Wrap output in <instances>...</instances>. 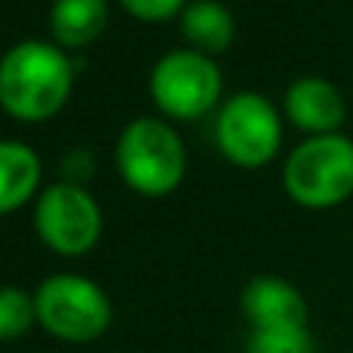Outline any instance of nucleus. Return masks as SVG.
Instances as JSON below:
<instances>
[{
  "label": "nucleus",
  "mask_w": 353,
  "mask_h": 353,
  "mask_svg": "<svg viewBox=\"0 0 353 353\" xmlns=\"http://www.w3.org/2000/svg\"><path fill=\"white\" fill-rule=\"evenodd\" d=\"M75 88L72 57L54 41L28 38L0 57V107L19 122H47Z\"/></svg>",
  "instance_id": "f257e3e1"
},
{
  "label": "nucleus",
  "mask_w": 353,
  "mask_h": 353,
  "mask_svg": "<svg viewBox=\"0 0 353 353\" xmlns=\"http://www.w3.org/2000/svg\"><path fill=\"white\" fill-rule=\"evenodd\" d=\"M116 172L141 197H166L185 181V141L163 116H138L116 138Z\"/></svg>",
  "instance_id": "f03ea898"
},
{
  "label": "nucleus",
  "mask_w": 353,
  "mask_h": 353,
  "mask_svg": "<svg viewBox=\"0 0 353 353\" xmlns=\"http://www.w3.org/2000/svg\"><path fill=\"white\" fill-rule=\"evenodd\" d=\"M285 194L303 210H334L353 197V138H303L281 166Z\"/></svg>",
  "instance_id": "7ed1b4c3"
},
{
  "label": "nucleus",
  "mask_w": 353,
  "mask_h": 353,
  "mask_svg": "<svg viewBox=\"0 0 353 353\" xmlns=\"http://www.w3.org/2000/svg\"><path fill=\"white\" fill-rule=\"evenodd\" d=\"M38 325L66 344H91L103 338L113 322L110 294L88 275L57 272L34 291Z\"/></svg>",
  "instance_id": "20e7f679"
},
{
  "label": "nucleus",
  "mask_w": 353,
  "mask_h": 353,
  "mask_svg": "<svg viewBox=\"0 0 353 353\" xmlns=\"http://www.w3.org/2000/svg\"><path fill=\"white\" fill-rule=\"evenodd\" d=\"M216 150L238 169H263L279 157L285 119L260 91H238L222 100L213 125Z\"/></svg>",
  "instance_id": "39448f33"
},
{
  "label": "nucleus",
  "mask_w": 353,
  "mask_h": 353,
  "mask_svg": "<svg viewBox=\"0 0 353 353\" xmlns=\"http://www.w3.org/2000/svg\"><path fill=\"white\" fill-rule=\"evenodd\" d=\"M150 100L169 122H194L222 107V69L191 47L169 50L150 69Z\"/></svg>",
  "instance_id": "423d86ee"
},
{
  "label": "nucleus",
  "mask_w": 353,
  "mask_h": 353,
  "mask_svg": "<svg viewBox=\"0 0 353 353\" xmlns=\"http://www.w3.org/2000/svg\"><path fill=\"white\" fill-rule=\"evenodd\" d=\"M34 232L47 250L60 256H85L103 234V210L81 181H54L34 200Z\"/></svg>",
  "instance_id": "0eeeda50"
},
{
  "label": "nucleus",
  "mask_w": 353,
  "mask_h": 353,
  "mask_svg": "<svg viewBox=\"0 0 353 353\" xmlns=\"http://www.w3.org/2000/svg\"><path fill=\"white\" fill-rule=\"evenodd\" d=\"M285 119L307 138L319 134H338L344 132L347 122V100L334 81L322 75H300L288 85L285 100H281Z\"/></svg>",
  "instance_id": "6e6552de"
},
{
  "label": "nucleus",
  "mask_w": 353,
  "mask_h": 353,
  "mask_svg": "<svg viewBox=\"0 0 353 353\" xmlns=\"http://www.w3.org/2000/svg\"><path fill=\"white\" fill-rule=\"evenodd\" d=\"M241 313L250 328L307 325L310 319L303 291L281 275H256L254 281H247L241 291Z\"/></svg>",
  "instance_id": "1a4fd4ad"
},
{
  "label": "nucleus",
  "mask_w": 353,
  "mask_h": 353,
  "mask_svg": "<svg viewBox=\"0 0 353 353\" xmlns=\"http://www.w3.org/2000/svg\"><path fill=\"white\" fill-rule=\"evenodd\" d=\"M41 157L16 138H0V216H10L41 194Z\"/></svg>",
  "instance_id": "9d476101"
},
{
  "label": "nucleus",
  "mask_w": 353,
  "mask_h": 353,
  "mask_svg": "<svg viewBox=\"0 0 353 353\" xmlns=\"http://www.w3.org/2000/svg\"><path fill=\"white\" fill-rule=\"evenodd\" d=\"M107 19V0H54L50 16H47V28H50V41L63 47L66 54H72V50L91 47L103 34Z\"/></svg>",
  "instance_id": "9b49d317"
},
{
  "label": "nucleus",
  "mask_w": 353,
  "mask_h": 353,
  "mask_svg": "<svg viewBox=\"0 0 353 353\" xmlns=\"http://www.w3.org/2000/svg\"><path fill=\"white\" fill-rule=\"evenodd\" d=\"M179 22L185 44L203 57H213V60L234 44V32H238L232 10L219 0H191L181 10Z\"/></svg>",
  "instance_id": "f8f14e48"
},
{
  "label": "nucleus",
  "mask_w": 353,
  "mask_h": 353,
  "mask_svg": "<svg viewBox=\"0 0 353 353\" xmlns=\"http://www.w3.org/2000/svg\"><path fill=\"white\" fill-rule=\"evenodd\" d=\"M38 325L34 294L16 285H0V341H16Z\"/></svg>",
  "instance_id": "ddd939ff"
},
{
  "label": "nucleus",
  "mask_w": 353,
  "mask_h": 353,
  "mask_svg": "<svg viewBox=\"0 0 353 353\" xmlns=\"http://www.w3.org/2000/svg\"><path fill=\"white\" fill-rule=\"evenodd\" d=\"M247 353H316V341L307 325L250 328Z\"/></svg>",
  "instance_id": "4468645a"
},
{
  "label": "nucleus",
  "mask_w": 353,
  "mask_h": 353,
  "mask_svg": "<svg viewBox=\"0 0 353 353\" xmlns=\"http://www.w3.org/2000/svg\"><path fill=\"white\" fill-rule=\"evenodd\" d=\"M191 0H119V7L138 22H169L181 16Z\"/></svg>",
  "instance_id": "2eb2a0df"
}]
</instances>
